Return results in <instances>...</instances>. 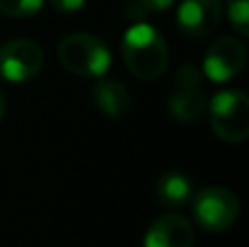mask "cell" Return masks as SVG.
<instances>
[{"label":"cell","mask_w":249,"mask_h":247,"mask_svg":"<svg viewBox=\"0 0 249 247\" xmlns=\"http://www.w3.org/2000/svg\"><path fill=\"white\" fill-rule=\"evenodd\" d=\"M123 59L131 74L142 81L162 77L168 66V44L155 26L146 22L129 26L121 44Z\"/></svg>","instance_id":"1"},{"label":"cell","mask_w":249,"mask_h":247,"mask_svg":"<svg viewBox=\"0 0 249 247\" xmlns=\"http://www.w3.org/2000/svg\"><path fill=\"white\" fill-rule=\"evenodd\" d=\"M57 57L68 72L79 77H103L112 66V51L101 37L90 33L66 35L57 46Z\"/></svg>","instance_id":"2"},{"label":"cell","mask_w":249,"mask_h":247,"mask_svg":"<svg viewBox=\"0 0 249 247\" xmlns=\"http://www.w3.org/2000/svg\"><path fill=\"white\" fill-rule=\"evenodd\" d=\"M210 127L223 142L238 144L249 136V99L243 90H221L208 103Z\"/></svg>","instance_id":"3"},{"label":"cell","mask_w":249,"mask_h":247,"mask_svg":"<svg viewBox=\"0 0 249 247\" xmlns=\"http://www.w3.org/2000/svg\"><path fill=\"white\" fill-rule=\"evenodd\" d=\"M195 221L206 232H225L236 223L241 214L238 197L223 186H210L193 195Z\"/></svg>","instance_id":"4"},{"label":"cell","mask_w":249,"mask_h":247,"mask_svg":"<svg viewBox=\"0 0 249 247\" xmlns=\"http://www.w3.org/2000/svg\"><path fill=\"white\" fill-rule=\"evenodd\" d=\"M175 88L168 99V114L181 123H195L206 114L208 99L203 94V77L201 70L193 64H184L177 68Z\"/></svg>","instance_id":"5"},{"label":"cell","mask_w":249,"mask_h":247,"mask_svg":"<svg viewBox=\"0 0 249 247\" xmlns=\"http://www.w3.org/2000/svg\"><path fill=\"white\" fill-rule=\"evenodd\" d=\"M44 66V51L33 39L18 37L0 48V77L11 83L33 79Z\"/></svg>","instance_id":"6"},{"label":"cell","mask_w":249,"mask_h":247,"mask_svg":"<svg viewBox=\"0 0 249 247\" xmlns=\"http://www.w3.org/2000/svg\"><path fill=\"white\" fill-rule=\"evenodd\" d=\"M247 51L241 39L219 37L208 46L203 57V74L214 83H228L245 68Z\"/></svg>","instance_id":"7"},{"label":"cell","mask_w":249,"mask_h":247,"mask_svg":"<svg viewBox=\"0 0 249 247\" xmlns=\"http://www.w3.org/2000/svg\"><path fill=\"white\" fill-rule=\"evenodd\" d=\"M221 0H181L177 7V26L186 37H206L219 26Z\"/></svg>","instance_id":"8"},{"label":"cell","mask_w":249,"mask_h":247,"mask_svg":"<svg viewBox=\"0 0 249 247\" xmlns=\"http://www.w3.org/2000/svg\"><path fill=\"white\" fill-rule=\"evenodd\" d=\"M144 247H195V228L181 214H164L146 230Z\"/></svg>","instance_id":"9"},{"label":"cell","mask_w":249,"mask_h":247,"mask_svg":"<svg viewBox=\"0 0 249 247\" xmlns=\"http://www.w3.org/2000/svg\"><path fill=\"white\" fill-rule=\"evenodd\" d=\"M92 101L99 107V112L109 118H121L131 107V96H129L127 88L116 79L99 77V83L92 90Z\"/></svg>","instance_id":"10"},{"label":"cell","mask_w":249,"mask_h":247,"mask_svg":"<svg viewBox=\"0 0 249 247\" xmlns=\"http://www.w3.org/2000/svg\"><path fill=\"white\" fill-rule=\"evenodd\" d=\"M155 195H158V201L162 206L171 210L184 208L195 195V186L193 179L186 173H179V171H171V173L160 175L158 184H155Z\"/></svg>","instance_id":"11"},{"label":"cell","mask_w":249,"mask_h":247,"mask_svg":"<svg viewBox=\"0 0 249 247\" xmlns=\"http://www.w3.org/2000/svg\"><path fill=\"white\" fill-rule=\"evenodd\" d=\"M44 7V0H0V13L7 18H33Z\"/></svg>","instance_id":"12"},{"label":"cell","mask_w":249,"mask_h":247,"mask_svg":"<svg viewBox=\"0 0 249 247\" xmlns=\"http://www.w3.org/2000/svg\"><path fill=\"white\" fill-rule=\"evenodd\" d=\"M228 18L241 37L249 35V0H228Z\"/></svg>","instance_id":"13"},{"label":"cell","mask_w":249,"mask_h":247,"mask_svg":"<svg viewBox=\"0 0 249 247\" xmlns=\"http://www.w3.org/2000/svg\"><path fill=\"white\" fill-rule=\"evenodd\" d=\"M48 2L53 4V9H57L61 13H77L83 9L86 0H48Z\"/></svg>","instance_id":"14"},{"label":"cell","mask_w":249,"mask_h":247,"mask_svg":"<svg viewBox=\"0 0 249 247\" xmlns=\"http://www.w3.org/2000/svg\"><path fill=\"white\" fill-rule=\"evenodd\" d=\"M138 2H140V7L146 9V11L158 13V11H166V9H171L175 0H138Z\"/></svg>","instance_id":"15"},{"label":"cell","mask_w":249,"mask_h":247,"mask_svg":"<svg viewBox=\"0 0 249 247\" xmlns=\"http://www.w3.org/2000/svg\"><path fill=\"white\" fill-rule=\"evenodd\" d=\"M4 112H7V99H4V94L0 92V121H2Z\"/></svg>","instance_id":"16"}]
</instances>
